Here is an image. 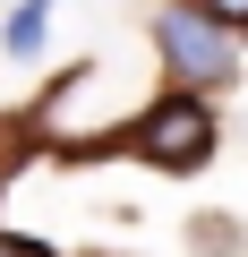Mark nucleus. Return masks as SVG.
Masks as SVG:
<instances>
[{
  "instance_id": "nucleus-1",
  "label": "nucleus",
  "mask_w": 248,
  "mask_h": 257,
  "mask_svg": "<svg viewBox=\"0 0 248 257\" xmlns=\"http://www.w3.org/2000/svg\"><path fill=\"white\" fill-rule=\"evenodd\" d=\"M154 43H163V60H171V77H180L188 94H222V86L239 77V52H231V35H222L214 18H197L188 0H180V9H163V18H154Z\"/></svg>"
},
{
  "instance_id": "nucleus-2",
  "label": "nucleus",
  "mask_w": 248,
  "mask_h": 257,
  "mask_svg": "<svg viewBox=\"0 0 248 257\" xmlns=\"http://www.w3.org/2000/svg\"><path fill=\"white\" fill-rule=\"evenodd\" d=\"M129 146H137L146 163H163V172H197V163L214 155V111H205L197 94H171V103H154V111L129 128Z\"/></svg>"
},
{
  "instance_id": "nucleus-3",
  "label": "nucleus",
  "mask_w": 248,
  "mask_h": 257,
  "mask_svg": "<svg viewBox=\"0 0 248 257\" xmlns=\"http://www.w3.org/2000/svg\"><path fill=\"white\" fill-rule=\"evenodd\" d=\"M43 26H52V0H26V9L9 18V52H18V60H35V43H43Z\"/></svg>"
},
{
  "instance_id": "nucleus-4",
  "label": "nucleus",
  "mask_w": 248,
  "mask_h": 257,
  "mask_svg": "<svg viewBox=\"0 0 248 257\" xmlns=\"http://www.w3.org/2000/svg\"><path fill=\"white\" fill-rule=\"evenodd\" d=\"M197 18H214L222 35H248V0H188Z\"/></svg>"
},
{
  "instance_id": "nucleus-5",
  "label": "nucleus",
  "mask_w": 248,
  "mask_h": 257,
  "mask_svg": "<svg viewBox=\"0 0 248 257\" xmlns=\"http://www.w3.org/2000/svg\"><path fill=\"white\" fill-rule=\"evenodd\" d=\"M0 257H43V248H26V240H0Z\"/></svg>"
}]
</instances>
